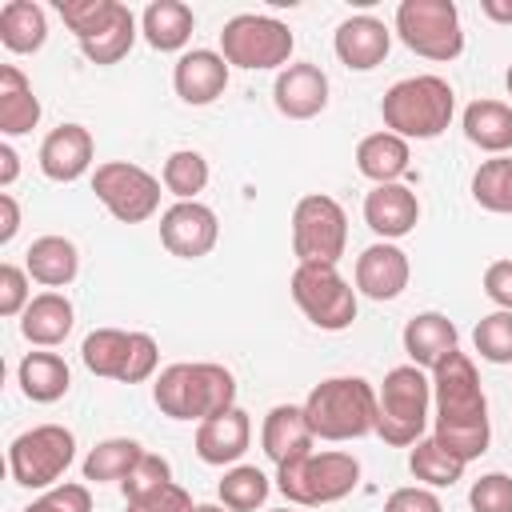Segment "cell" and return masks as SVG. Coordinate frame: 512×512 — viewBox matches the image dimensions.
<instances>
[{"instance_id":"obj_1","label":"cell","mask_w":512,"mask_h":512,"mask_svg":"<svg viewBox=\"0 0 512 512\" xmlns=\"http://www.w3.org/2000/svg\"><path fill=\"white\" fill-rule=\"evenodd\" d=\"M432 436L460 456L464 464L480 460L492 440V420H488V400L480 388V372L468 352H452L432 368Z\"/></svg>"},{"instance_id":"obj_2","label":"cell","mask_w":512,"mask_h":512,"mask_svg":"<svg viewBox=\"0 0 512 512\" xmlns=\"http://www.w3.org/2000/svg\"><path fill=\"white\" fill-rule=\"evenodd\" d=\"M152 400L168 420H208L236 408V376L212 360H180L160 368Z\"/></svg>"},{"instance_id":"obj_3","label":"cell","mask_w":512,"mask_h":512,"mask_svg":"<svg viewBox=\"0 0 512 512\" xmlns=\"http://www.w3.org/2000/svg\"><path fill=\"white\" fill-rule=\"evenodd\" d=\"M456 116V92L444 76L420 72L396 80L380 100V120L404 140H436Z\"/></svg>"},{"instance_id":"obj_4","label":"cell","mask_w":512,"mask_h":512,"mask_svg":"<svg viewBox=\"0 0 512 512\" xmlns=\"http://www.w3.org/2000/svg\"><path fill=\"white\" fill-rule=\"evenodd\" d=\"M304 420L316 440H360L376 432V388L364 376H328L304 396Z\"/></svg>"},{"instance_id":"obj_5","label":"cell","mask_w":512,"mask_h":512,"mask_svg":"<svg viewBox=\"0 0 512 512\" xmlns=\"http://www.w3.org/2000/svg\"><path fill=\"white\" fill-rule=\"evenodd\" d=\"M432 416V376L416 364H396L376 388V436L392 448H408L424 436Z\"/></svg>"},{"instance_id":"obj_6","label":"cell","mask_w":512,"mask_h":512,"mask_svg":"<svg viewBox=\"0 0 512 512\" xmlns=\"http://www.w3.org/2000/svg\"><path fill=\"white\" fill-rule=\"evenodd\" d=\"M360 484V460L352 452H308L276 468V488L296 508H320L352 496Z\"/></svg>"},{"instance_id":"obj_7","label":"cell","mask_w":512,"mask_h":512,"mask_svg":"<svg viewBox=\"0 0 512 512\" xmlns=\"http://www.w3.org/2000/svg\"><path fill=\"white\" fill-rule=\"evenodd\" d=\"M292 48H296L292 28L264 12H240L220 28V56L232 68H248V72L288 68Z\"/></svg>"},{"instance_id":"obj_8","label":"cell","mask_w":512,"mask_h":512,"mask_svg":"<svg viewBox=\"0 0 512 512\" xmlns=\"http://www.w3.org/2000/svg\"><path fill=\"white\" fill-rule=\"evenodd\" d=\"M396 36L408 52L448 64L464 52V24L452 0H400L396 4Z\"/></svg>"},{"instance_id":"obj_9","label":"cell","mask_w":512,"mask_h":512,"mask_svg":"<svg viewBox=\"0 0 512 512\" xmlns=\"http://www.w3.org/2000/svg\"><path fill=\"white\" fill-rule=\"evenodd\" d=\"M80 360L92 376L120 380V384H144L156 376L160 344L148 332H124V328H92L80 344Z\"/></svg>"},{"instance_id":"obj_10","label":"cell","mask_w":512,"mask_h":512,"mask_svg":"<svg viewBox=\"0 0 512 512\" xmlns=\"http://www.w3.org/2000/svg\"><path fill=\"white\" fill-rule=\"evenodd\" d=\"M288 292L320 332H344L356 320V288L332 264H296Z\"/></svg>"},{"instance_id":"obj_11","label":"cell","mask_w":512,"mask_h":512,"mask_svg":"<svg viewBox=\"0 0 512 512\" xmlns=\"http://www.w3.org/2000/svg\"><path fill=\"white\" fill-rule=\"evenodd\" d=\"M348 248V216L340 200L324 192H308L292 208V252L296 264H340Z\"/></svg>"},{"instance_id":"obj_12","label":"cell","mask_w":512,"mask_h":512,"mask_svg":"<svg viewBox=\"0 0 512 512\" xmlns=\"http://www.w3.org/2000/svg\"><path fill=\"white\" fill-rule=\"evenodd\" d=\"M76 460V436L64 424H36L8 444V472L20 488H56Z\"/></svg>"},{"instance_id":"obj_13","label":"cell","mask_w":512,"mask_h":512,"mask_svg":"<svg viewBox=\"0 0 512 512\" xmlns=\"http://www.w3.org/2000/svg\"><path fill=\"white\" fill-rule=\"evenodd\" d=\"M160 176L132 160H108L92 172L96 200L120 220V224H144L160 212Z\"/></svg>"},{"instance_id":"obj_14","label":"cell","mask_w":512,"mask_h":512,"mask_svg":"<svg viewBox=\"0 0 512 512\" xmlns=\"http://www.w3.org/2000/svg\"><path fill=\"white\" fill-rule=\"evenodd\" d=\"M220 240V220L208 204L200 200H176L172 208L160 212V244L180 256V260H200L216 248Z\"/></svg>"},{"instance_id":"obj_15","label":"cell","mask_w":512,"mask_h":512,"mask_svg":"<svg viewBox=\"0 0 512 512\" xmlns=\"http://www.w3.org/2000/svg\"><path fill=\"white\" fill-rule=\"evenodd\" d=\"M272 104L280 116L288 120H312L328 108V76L320 64H308V60H296L288 68L276 72V84H272Z\"/></svg>"},{"instance_id":"obj_16","label":"cell","mask_w":512,"mask_h":512,"mask_svg":"<svg viewBox=\"0 0 512 512\" xmlns=\"http://www.w3.org/2000/svg\"><path fill=\"white\" fill-rule=\"evenodd\" d=\"M228 76H232V64L220 52H212V48H188V52H180V60L172 68V88H176V96L184 104L204 108L216 96H224Z\"/></svg>"},{"instance_id":"obj_17","label":"cell","mask_w":512,"mask_h":512,"mask_svg":"<svg viewBox=\"0 0 512 512\" xmlns=\"http://www.w3.org/2000/svg\"><path fill=\"white\" fill-rule=\"evenodd\" d=\"M408 276V252L392 240H376L356 256V292H364L368 300H396L408 288Z\"/></svg>"},{"instance_id":"obj_18","label":"cell","mask_w":512,"mask_h":512,"mask_svg":"<svg viewBox=\"0 0 512 512\" xmlns=\"http://www.w3.org/2000/svg\"><path fill=\"white\" fill-rule=\"evenodd\" d=\"M332 48H336V56H340L344 68H352V72H372V68H380V64L388 60L392 32H388L384 20L360 12V16H348V20L336 28Z\"/></svg>"},{"instance_id":"obj_19","label":"cell","mask_w":512,"mask_h":512,"mask_svg":"<svg viewBox=\"0 0 512 512\" xmlns=\"http://www.w3.org/2000/svg\"><path fill=\"white\" fill-rule=\"evenodd\" d=\"M92 152H96V144H92V132L84 124H60L44 136L36 160H40V172L48 180L72 184L92 168Z\"/></svg>"},{"instance_id":"obj_20","label":"cell","mask_w":512,"mask_h":512,"mask_svg":"<svg viewBox=\"0 0 512 512\" xmlns=\"http://www.w3.org/2000/svg\"><path fill=\"white\" fill-rule=\"evenodd\" d=\"M364 224L380 240H400L420 224V200L408 184H372L364 196Z\"/></svg>"},{"instance_id":"obj_21","label":"cell","mask_w":512,"mask_h":512,"mask_svg":"<svg viewBox=\"0 0 512 512\" xmlns=\"http://www.w3.org/2000/svg\"><path fill=\"white\" fill-rule=\"evenodd\" d=\"M252 444V420L244 408H228L220 416H208L196 424V456L204 464H240V456Z\"/></svg>"},{"instance_id":"obj_22","label":"cell","mask_w":512,"mask_h":512,"mask_svg":"<svg viewBox=\"0 0 512 512\" xmlns=\"http://www.w3.org/2000/svg\"><path fill=\"white\" fill-rule=\"evenodd\" d=\"M260 444H264V456L276 468H284L292 460H304L312 452V444H316V436H312V428L304 420V408L300 404H276V408H268L264 428H260Z\"/></svg>"},{"instance_id":"obj_23","label":"cell","mask_w":512,"mask_h":512,"mask_svg":"<svg viewBox=\"0 0 512 512\" xmlns=\"http://www.w3.org/2000/svg\"><path fill=\"white\" fill-rule=\"evenodd\" d=\"M400 340H404L408 364H416V368H424V372H432L440 360H448V356L460 348V332H456V324H452L444 312H416V316L404 324Z\"/></svg>"},{"instance_id":"obj_24","label":"cell","mask_w":512,"mask_h":512,"mask_svg":"<svg viewBox=\"0 0 512 512\" xmlns=\"http://www.w3.org/2000/svg\"><path fill=\"white\" fill-rule=\"evenodd\" d=\"M72 324H76V308H72V300L64 292H40V296H32V304L20 316V332L36 348L64 344L68 332H72Z\"/></svg>"},{"instance_id":"obj_25","label":"cell","mask_w":512,"mask_h":512,"mask_svg":"<svg viewBox=\"0 0 512 512\" xmlns=\"http://www.w3.org/2000/svg\"><path fill=\"white\" fill-rule=\"evenodd\" d=\"M356 168L372 184H400V176H408V168H412V148L404 136H396L388 128L372 132L356 144Z\"/></svg>"},{"instance_id":"obj_26","label":"cell","mask_w":512,"mask_h":512,"mask_svg":"<svg viewBox=\"0 0 512 512\" xmlns=\"http://www.w3.org/2000/svg\"><path fill=\"white\" fill-rule=\"evenodd\" d=\"M24 268H28V276H32L36 284H44V288H68V284L76 280V272H80V252H76V244H72L68 236L48 232V236H36V240L28 244Z\"/></svg>"},{"instance_id":"obj_27","label":"cell","mask_w":512,"mask_h":512,"mask_svg":"<svg viewBox=\"0 0 512 512\" xmlns=\"http://www.w3.org/2000/svg\"><path fill=\"white\" fill-rule=\"evenodd\" d=\"M196 16L184 0H152L140 16V36L156 48V52H180L192 40Z\"/></svg>"},{"instance_id":"obj_28","label":"cell","mask_w":512,"mask_h":512,"mask_svg":"<svg viewBox=\"0 0 512 512\" xmlns=\"http://www.w3.org/2000/svg\"><path fill=\"white\" fill-rule=\"evenodd\" d=\"M40 124V96L16 64H0V132L24 136Z\"/></svg>"},{"instance_id":"obj_29","label":"cell","mask_w":512,"mask_h":512,"mask_svg":"<svg viewBox=\"0 0 512 512\" xmlns=\"http://www.w3.org/2000/svg\"><path fill=\"white\" fill-rule=\"evenodd\" d=\"M460 124H464V136L480 152H492V156L512 152V104H504V100H472L464 108Z\"/></svg>"},{"instance_id":"obj_30","label":"cell","mask_w":512,"mask_h":512,"mask_svg":"<svg viewBox=\"0 0 512 512\" xmlns=\"http://www.w3.org/2000/svg\"><path fill=\"white\" fill-rule=\"evenodd\" d=\"M16 384L32 404H56L72 388V372L56 352H28L16 368Z\"/></svg>"},{"instance_id":"obj_31","label":"cell","mask_w":512,"mask_h":512,"mask_svg":"<svg viewBox=\"0 0 512 512\" xmlns=\"http://www.w3.org/2000/svg\"><path fill=\"white\" fill-rule=\"evenodd\" d=\"M136 36H140V24H136L132 8L116 0L112 16H108L96 32H88L84 40H76V44H80V52H84L92 64H116V60H124V56L132 52Z\"/></svg>"},{"instance_id":"obj_32","label":"cell","mask_w":512,"mask_h":512,"mask_svg":"<svg viewBox=\"0 0 512 512\" xmlns=\"http://www.w3.org/2000/svg\"><path fill=\"white\" fill-rule=\"evenodd\" d=\"M48 40V16L36 0H8L0 8V44L16 56L40 52Z\"/></svg>"},{"instance_id":"obj_33","label":"cell","mask_w":512,"mask_h":512,"mask_svg":"<svg viewBox=\"0 0 512 512\" xmlns=\"http://www.w3.org/2000/svg\"><path fill=\"white\" fill-rule=\"evenodd\" d=\"M408 468L424 488H452L456 480H464V460L452 456L436 436H420L408 452Z\"/></svg>"},{"instance_id":"obj_34","label":"cell","mask_w":512,"mask_h":512,"mask_svg":"<svg viewBox=\"0 0 512 512\" xmlns=\"http://www.w3.org/2000/svg\"><path fill=\"white\" fill-rule=\"evenodd\" d=\"M144 456V448L136 444V440H128V436H112V440H100L88 456H84V480H92V484H120L132 468H136V460Z\"/></svg>"},{"instance_id":"obj_35","label":"cell","mask_w":512,"mask_h":512,"mask_svg":"<svg viewBox=\"0 0 512 512\" xmlns=\"http://www.w3.org/2000/svg\"><path fill=\"white\" fill-rule=\"evenodd\" d=\"M472 200L484 212L512 216V156H492L472 176Z\"/></svg>"},{"instance_id":"obj_36","label":"cell","mask_w":512,"mask_h":512,"mask_svg":"<svg viewBox=\"0 0 512 512\" xmlns=\"http://www.w3.org/2000/svg\"><path fill=\"white\" fill-rule=\"evenodd\" d=\"M208 160L196 152V148H176L168 160H164V172H160V184L164 192H172L176 200H196L204 188H208Z\"/></svg>"},{"instance_id":"obj_37","label":"cell","mask_w":512,"mask_h":512,"mask_svg":"<svg viewBox=\"0 0 512 512\" xmlns=\"http://www.w3.org/2000/svg\"><path fill=\"white\" fill-rule=\"evenodd\" d=\"M216 492H220V504L224 508H232V512H256L268 500L272 484H268V476L256 464H232L224 472V480H220Z\"/></svg>"},{"instance_id":"obj_38","label":"cell","mask_w":512,"mask_h":512,"mask_svg":"<svg viewBox=\"0 0 512 512\" xmlns=\"http://www.w3.org/2000/svg\"><path fill=\"white\" fill-rule=\"evenodd\" d=\"M472 344H476L480 360H488V364H512V312L496 308V312L480 316L476 328H472Z\"/></svg>"},{"instance_id":"obj_39","label":"cell","mask_w":512,"mask_h":512,"mask_svg":"<svg viewBox=\"0 0 512 512\" xmlns=\"http://www.w3.org/2000/svg\"><path fill=\"white\" fill-rule=\"evenodd\" d=\"M168 480H172V464L164 456H156V452H144L136 460V468L120 480V492H124V500H136V496H148V492L164 488Z\"/></svg>"},{"instance_id":"obj_40","label":"cell","mask_w":512,"mask_h":512,"mask_svg":"<svg viewBox=\"0 0 512 512\" xmlns=\"http://www.w3.org/2000/svg\"><path fill=\"white\" fill-rule=\"evenodd\" d=\"M112 8H116V0H56V12L72 28L76 40H84L88 32H96L112 16Z\"/></svg>"},{"instance_id":"obj_41","label":"cell","mask_w":512,"mask_h":512,"mask_svg":"<svg viewBox=\"0 0 512 512\" xmlns=\"http://www.w3.org/2000/svg\"><path fill=\"white\" fill-rule=\"evenodd\" d=\"M472 512H512V476L508 472H484L468 488Z\"/></svg>"},{"instance_id":"obj_42","label":"cell","mask_w":512,"mask_h":512,"mask_svg":"<svg viewBox=\"0 0 512 512\" xmlns=\"http://www.w3.org/2000/svg\"><path fill=\"white\" fill-rule=\"evenodd\" d=\"M20 512H92V492L88 484H56V488H44V496H36L28 508Z\"/></svg>"},{"instance_id":"obj_43","label":"cell","mask_w":512,"mask_h":512,"mask_svg":"<svg viewBox=\"0 0 512 512\" xmlns=\"http://www.w3.org/2000/svg\"><path fill=\"white\" fill-rule=\"evenodd\" d=\"M28 268L20 264H0V316H24V308L32 304V288H28Z\"/></svg>"},{"instance_id":"obj_44","label":"cell","mask_w":512,"mask_h":512,"mask_svg":"<svg viewBox=\"0 0 512 512\" xmlns=\"http://www.w3.org/2000/svg\"><path fill=\"white\" fill-rule=\"evenodd\" d=\"M124 512H192V496L176 480H168L164 488H156L148 496L124 500Z\"/></svg>"},{"instance_id":"obj_45","label":"cell","mask_w":512,"mask_h":512,"mask_svg":"<svg viewBox=\"0 0 512 512\" xmlns=\"http://www.w3.org/2000/svg\"><path fill=\"white\" fill-rule=\"evenodd\" d=\"M384 512H444L440 496L424 484H408V488H396L388 500H384Z\"/></svg>"},{"instance_id":"obj_46","label":"cell","mask_w":512,"mask_h":512,"mask_svg":"<svg viewBox=\"0 0 512 512\" xmlns=\"http://www.w3.org/2000/svg\"><path fill=\"white\" fill-rule=\"evenodd\" d=\"M484 296H488L496 308L512 312V260H492V264L484 268Z\"/></svg>"},{"instance_id":"obj_47","label":"cell","mask_w":512,"mask_h":512,"mask_svg":"<svg viewBox=\"0 0 512 512\" xmlns=\"http://www.w3.org/2000/svg\"><path fill=\"white\" fill-rule=\"evenodd\" d=\"M0 212H4V220H0V244H12V236L20 232V204H16L12 192H0Z\"/></svg>"},{"instance_id":"obj_48","label":"cell","mask_w":512,"mask_h":512,"mask_svg":"<svg viewBox=\"0 0 512 512\" xmlns=\"http://www.w3.org/2000/svg\"><path fill=\"white\" fill-rule=\"evenodd\" d=\"M20 176V156L12 144H0V188H12Z\"/></svg>"},{"instance_id":"obj_49","label":"cell","mask_w":512,"mask_h":512,"mask_svg":"<svg viewBox=\"0 0 512 512\" xmlns=\"http://www.w3.org/2000/svg\"><path fill=\"white\" fill-rule=\"evenodd\" d=\"M480 12L496 24H512V0H480Z\"/></svg>"},{"instance_id":"obj_50","label":"cell","mask_w":512,"mask_h":512,"mask_svg":"<svg viewBox=\"0 0 512 512\" xmlns=\"http://www.w3.org/2000/svg\"><path fill=\"white\" fill-rule=\"evenodd\" d=\"M192 512H232V508H224V504H192Z\"/></svg>"},{"instance_id":"obj_51","label":"cell","mask_w":512,"mask_h":512,"mask_svg":"<svg viewBox=\"0 0 512 512\" xmlns=\"http://www.w3.org/2000/svg\"><path fill=\"white\" fill-rule=\"evenodd\" d=\"M504 84H508V96H512V64H508V76H504Z\"/></svg>"},{"instance_id":"obj_52","label":"cell","mask_w":512,"mask_h":512,"mask_svg":"<svg viewBox=\"0 0 512 512\" xmlns=\"http://www.w3.org/2000/svg\"><path fill=\"white\" fill-rule=\"evenodd\" d=\"M272 512H296V508H272Z\"/></svg>"}]
</instances>
